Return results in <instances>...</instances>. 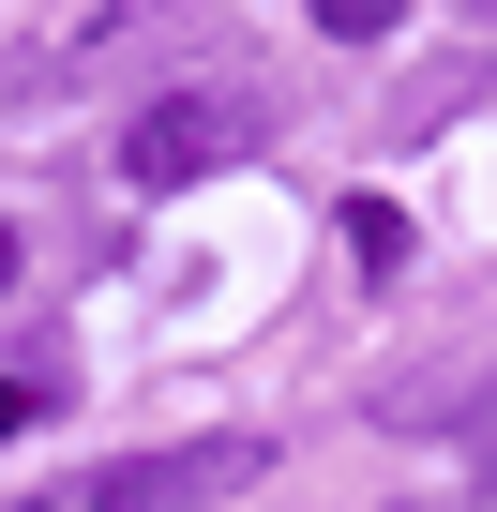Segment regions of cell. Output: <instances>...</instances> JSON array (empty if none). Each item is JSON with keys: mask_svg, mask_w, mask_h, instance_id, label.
<instances>
[{"mask_svg": "<svg viewBox=\"0 0 497 512\" xmlns=\"http://www.w3.org/2000/svg\"><path fill=\"white\" fill-rule=\"evenodd\" d=\"M272 452L257 437H181V452H106V467H61V482H31L16 512H211V497H241Z\"/></svg>", "mask_w": 497, "mask_h": 512, "instance_id": "obj_1", "label": "cell"}, {"mask_svg": "<svg viewBox=\"0 0 497 512\" xmlns=\"http://www.w3.org/2000/svg\"><path fill=\"white\" fill-rule=\"evenodd\" d=\"M257 136H272V106H257V91H166V106H136V121H121V181H136V196H181V181L241 166Z\"/></svg>", "mask_w": 497, "mask_h": 512, "instance_id": "obj_2", "label": "cell"}, {"mask_svg": "<svg viewBox=\"0 0 497 512\" xmlns=\"http://www.w3.org/2000/svg\"><path fill=\"white\" fill-rule=\"evenodd\" d=\"M347 256H362V272H407V211L362 196V211H347Z\"/></svg>", "mask_w": 497, "mask_h": 512, "instance_id": "obj_3", "label": "cell"}, {"mask_svg": "<svg viewBox=\"0 0 497 512\" xmlns=\"http://www.w3.org/2000/svg\"><path fill=\"white\" fill-rule=\"evenodd\" d=\"M317 31H332V46H392V31H407V0H317Z\"/></svg>", "mask_w": 497, "mask_h": 512, "instance_id": "obj_4", "label": "cell"}, {"mask_svg": "<svg viewBox=\"0 0 497 512\" xmlns=\"http://www.w3.org/2000/svg\"><path fill=\"white\" fill-rule=\"evenodd\" d=\"M31 422H46V392H31V377H0V437H31Z\"/></svg>", "mask_w": 497, "mask_h": 512, "instance_id": "obj_5", "label": "cell"}, {"mask_svg": "<svg viewBox=\"0 0 497 512\" xmlns=\"http://www.w3.org/2000/svg\"><path fill=\"white\" fill-rule=\"evenodd\" d=\"M467 467H482V482H497V392H482V407H467Z\"/></svg>", "mask_w": 497, "mask_h": 512, "instance_id": "obj_6", "label": "cell"}, {"mask_svg": "<svg viewBox=\"0 0 497 512\" xmlns=\"http://www.w3.org/2000/svg\"><path fill=\"white\" fill-rule=\"evenodd\" d=\"M16 256H31V241H16V226H0V287H16Z\"/></svg>", "mask_w": 497, "mask_h": 512, "instance_id": "obj_7", "label": "cell"}, {"mask_svg": "<svg viewBox=\"0 0 497 512\" xmlns=\"http://www.w3.org/2000/svg\"><path fill=\"white\" fill-rule=\"evenodd\" d=\"M392 512H422V497H392Z\"/></svg>", "mask_w": 497, "mask_h": 512, "instance_id": "obj_8", "label": "cell"}]
</instances>
